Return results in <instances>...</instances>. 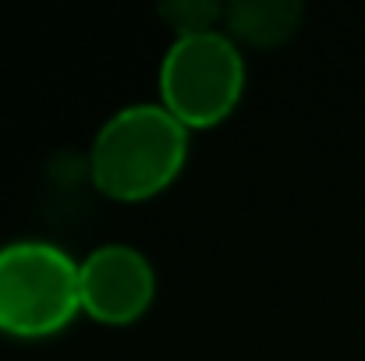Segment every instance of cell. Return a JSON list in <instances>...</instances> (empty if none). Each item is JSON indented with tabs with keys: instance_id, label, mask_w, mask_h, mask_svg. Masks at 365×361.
Returning <instances> with one entry per match:
<instances>
[{
	"instance_id": "6",
	"label": "cell",
	"mask_w": 365,
	"mask_h": 361,
	"mask_svg": "<svg viewBox=\"0 0 365 361\" xmlns=\"http://www.w3.org/2000/svg\"><path fill=\"white\" fill-rule=\"evenodd\" d=\"M160 14L174 25L178 36H195V32H213V25L224 18V7L206 0H178V4H163Z\"/></svg>"
},
{
	"instance_id": "5",
	"label": "cell",
	"mask_w": 365,
	"mask_h": 361,
	"mask_svg": "<svg viewBox=\"0 0 365 361\" xmlns=\"http://www.w3.org/2000/svg\"><path fill=\"white\" fill-rule=\"evenodd\" d=\"M224 21H227L231 36H238L252 46H277L298 32L302 4H294V0H245V4L224 7Z\"/></svg>"
},
{
	"instance_id": "1",
	"label": "cell",
	"mask_w": 365,
	"mask_h": 361,
	"mask_svg": "<svg viewBox=\"0 0 365 361\" xmlns=\"http://www.w3.org/2000/svg\"><path fill=\"white\" fill-rule=\"evenodd\" d=\"M188 159V127L163 103H135L107 120L89 152L96 188L118 202L160 195Z\"/></svg>"
},
{
	"instance_id": "4",
	"label": "cell",
	"mask_w": 365,
	"mask_h": 361,
	"mask_svg": "<svg viewBox=\"0 0 365 361\" xmlns=\"http://www.w3.org/2000/svg\"><path fill=\"white\" fill-rule=\"evenodd\" d=\"M82 312L107 326L142 319L156 298V273L131 244H100L78 262Z\"/></svg>"
},
{
	"instance_id": "2",
	"label": "cell",
	"mask_w": 365,
	"mask_h": 361,
	"mask_svg": "<svg viewBox=\"0 0 365 361\" xmlns=\"http://www.w3.org/2000/svg\"><path fill=\"white\" fill-rule=\"evenodd\" d=\"M82 312L78 262L50 241H11L0 248V333L43 340Z\"/></svg>"
},
{
	"instance_id": "3",
	"label": "cell",
	"mask_w": 365,
	"mask_h": 361,
	"mask_svg": "<svg viewBox=\"0 0 365 361\" xmlns=\"http://www.w3.org/2000/svg\"><path fill=\"white\" fill-rule=\"evenodd\" d=\"M245 93V61L231 36H178L160 64V96L185 127H213L235 114Z\"/></svg>"
}]
</instances>
